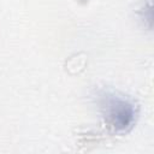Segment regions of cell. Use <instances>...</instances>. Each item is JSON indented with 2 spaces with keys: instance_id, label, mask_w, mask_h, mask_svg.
Masks as SVG:
<instances>
[{
  "instance_id": "obj_1",
  "label": "cell",
  "mask_w": 154,
  "mask_h": 154,
  "mask_svg": "<svg viewBox=\"0 0 154 154\" xmlns=\"http://www.w3.org/2000/svg\"><path fill=\"white\" fill-rule=\"evenodd\" d=\"M105 107L112 124L118 130H125L132 123L134 108L126 100L117 96H107Z\"/></svg>"
}]
</instances>
